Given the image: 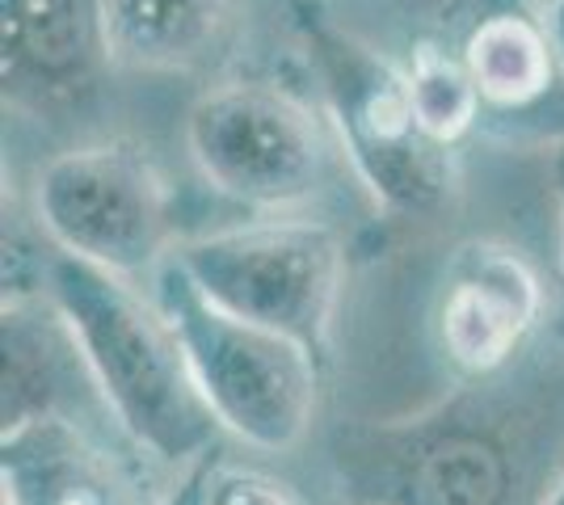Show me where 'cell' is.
Instances as JSON below:
<instances>
[{
    "instance_id": "obj_6",
    "label": "cell",
    "mask_w": 564,
    "mask_h": 505,
    "mask_svg": "<svg viewBox=\"0 0 564 505\" xmlns=\"http://www.w3.org/2000/svg\"><path fill=\"white\" fill-rule=\"evenodd\" d=\"M189 161L245 207L286 211L325 190L333 140L325 119L274 80H228L189 106Z\"/></svg>"
},
{
    "instance_id": "obj_5",
    "label": "cell",
    "mask_w": 564,
    "mask_h": 505,
    "mask_svg": "<svg viewBox=\"0 0 564 505\" xmlns=\"http://www.w3.org/2000/svg\"><path fill=\"white\" fill-rule=\"evenodd\" d=\"M173 262L219 308L295 337L325 362L346 283V244L333 228L312 219L232 228L177 244Z\"/></svg>"
},
{
    "instance_id": "obj_10",
    "label": "cell",
    "mask_w": 564,
    "mask_h": 505,
    "mask_svg": "<svg viewBox=\"0 0 564 505\" xmlns=\"http://www.w3.org/2000/svg\"><path fill=\"white\" fill-rule=\"evenodd\" d=\"M0 345H4V375H0V433H13L34 421L68 417L80 421L89 405H101L89 359L76 341L55 295H4L0 312Z\"/></svg>"
},
{
    "instance_id": "obj_20",
    "label": "cell",
    "mask_w": 564,
    "mask_h": 505,
    "mask_svg": "<svg viewBox=\"0 0 564 505\" xmlns=\"http://www.w3.org/2000/svg\"><path fill=\"white\" fill-rule=\"evenodd\" d=\"M350 505H371V502H350Z\"/></svg>"
},
{
    "instance_id": "obj_7",
    "label": "cell",
    "mask_w": 564,
    "mask_h": 505,
    "mask_svg": "<svg viewBox=\"0 0 564 505\" xmlns=\"http://www.w3.org/2000/svg\"><path fill=\"white\" fill-rule=\"evenodd\" d=\"M34 216L59 253L115 270L152 274L169 257L173 202L148 147L101 140L59 152L34 182Z\"/></svg>"
},
{
    "instance_id": "obj_3",
    "label": "cell",
    "mask_w": 564,
    "mask_h": 505,
    "mask_svg": "<svg viewBox=\"0 0 564 505\" xmlns=\"http://www.w3.org/2000/svg\"><path fill=\"white\" fill-rule=\"evenodd\" d=\"M156 299L182 333L194 380L219 426L258 451L300 447L316 417L321 359L295 337L219 308L173 253L156 270Z\"/></svg>"
},
{
    "instance_id": "obj_2",
    "label": "cell",
    "mask_w": 564,
    "mask_h": 505,
    "mask_svg": "<svg viewBox=\"0 0 564 505\" xmlns=\"http://www.w3.org/2000/svg\"><path fill=\"white\" fill-rule=\"evenodd\" d=\"M350 502L371 505H527V455L506 417L451 400L404 421L350 426L333 442Z\"/></svg>"
},
{
    "instance_id": "obj_14",
    "label": "cell",
    "mask_w": 564,
    "mask_h": 505,
    "mask_svg": "<svg viewBox=\"0 0 564 505\" xmlns=\"http://www.w3.org/2000/svg\"><path fill=\"white\" fill-rule=\"evenodd\" d=\"M404 76H409V94L417 106L422 131L438 147L451 152L476 127L480 110H485L464 51H451L434 39H422V43H413L409 59H404Z\"/></svg>"
},
{
    "instance_id": "obj_19",
    "label": "cell",
    "mask_w": 564,
    "mask_h": 505,
    "mask_svg": "<svg viewBox=\"0 0 564 505\" xmlns=\"http://www.w3.org/2000/svg\"><path fill=\"white\" fill-rule=\"evenodd\" d=\"M552 173H556V198H561V228H564V147H556Z\"/></svg>"
},
{
    "instance_id": "obj_11",
    "label": "cell",
    "mask_w": 564,
    "mask_h": 505,
    "mask_svg": "<svg viewBox=\"0 0 564 505\" xmlns=\"http://www.w3.org/2000/svg\"><path fill=\"white\" fill-rule=\"evenodd\" d=\"M0 505H143L135 481L80 421L0 433Z\"/></svg>"
},
{
    "instance_id": "obj_15",
    "label": "cell",
    "mask_w": 564,
    "mask_h": 505,
    "mask_svg": "<svg viewBox=\"0 0 564 505\" xmlns=\"http://www.w3.org/2000/svg\"><path fill=\"white\" fill-rule=\"evenodd\" d=\"M207 505H300V497L274 476H265V472L212 463V472H207Z\"/></svg>"
},
{
    "instance_id": "obj_9",
    "label": "cell",
    "mask_w": 564,
    "mask_h": 505,
    "mask_svg": "<svg viewBox=\"0 0 564 505\" xmlns=\"http://www.w3.org/2000/svg\"><path fill=\"white\" fill-rule=\"evenodd\" d=\"M101 68H115L101 0H0V80L13 110H72Z\"/></svg>"
},
{
    "instance_id": "obj_12",
    "label": "cell",
    "mask_w": 564,
    "mask_h": 505,
    "mask_svg": "<svg viewBox=\"0 0 564 505\" xmlns=\"http://www.w3.org/2000/svg\"><path fill=\"white\" fill-rule=\"evenodd\" d=\"M101 25L115 68L189 76L232 47L240 0H101Z\"/></svg>"
},
{
    "instance_id": "obj_17",
    "label": "cell",
    "mask_w": 564,
    "mask_h": 505,
    "mask_svg": "<svg viewBox=\"0 0 564 505\" xmlns=\"http://www.w3.org/2000/svg\"><path fill=\"white\" fill-rule=\"evenodd\" d=\"M535 18H540L543 34H547V47H552L556 68H561V76H564V0H540Z\"/></svg>"
},
{
    "instance_id": "obj_13",
    "label": "cell",
    "mask_w": 564,
    "mask_h": 505,
    "mask_svg": "<svg viewBox=\"0 0 564 505\" xmlns=\"http://www.w3.org/2000/svg\"><path fill=\"white\" fill-rule=\"evenodd\" d=\"M459 51L489 110L522 114L564 80L535 13H489L471 25Z\"/></svg>"
},
{
    "instance_id": "obj_8",
    "label": "cell",
    "mask_w": 564,
    "mask_h": 505,
    "mask_svg": "<svg viewBox=\"0 0 564 505\" xmlns=\"http://www.w3.org/2000/svg\"><path fill=\"white\" fill-rule=\"evenodd\" d=\"M543 320V283L518 249L464 244L447 265L434 304V341L464 380H494L527 350Z\"/></svg>"
},
{
    "instance_id": "obj_16",
    "label": "cell",
    "mask_w": 564,
    "mask_h": 505,
    "mask_svg": "<svg viewBox=\"0 0 564 505\" xmlns=\"http://www.w3.org/2000/svg\"><path fill=\"white\" fill-rule=\"evenodd\" d=\"M207 472H212V459L189 463V472L169 488L161 505H207Z\"/></svg>"
},
{
    "instance_id": "obj_4",
    "label": "cell",
    "mask_w": 564,
    "mask_h": 505,
    "mask_svg": "<svg viewBox=\"0 0 564 505\" xmlns=\"http://www.w3.org/2000/svg\"><path fill=\"white\" fill-rule=\"evenodd\" d=\"M295 25L337 144L346 147L362 186L400 216L438 207L451 190V161L447 147L422 131L404 64H392L383 51L333 25L312 0H295Z\"/></svg>"
},
{
    "instance_id": "obj_1",
    "label": "cell",
    "mask_w": 564,
    "mask_h": 505,
    "mask_svg": "<svg viewBox=\"0 0 564 505\" xmlns=\"http://www.w3.org/2000/svg\"><path fill=\"white\" fill-rule=\"evenodd\" d=\"M47 290L76 329L106 413L118 426L165 463L212 455L224 426L194 380L182 333L156 290L143 295L127 274L72 253L51 257Z\"/></svg>"
},
{
    "instance_id": "obj_18",
    "label": "cell",
    "mask_w": 564,
    "mask_h": 505,
    "mask_svg": "<svg viewBox=\"0 0 564 505\" xmlns=\"http://www.w3.org/2000/svg\"><path fill=\"white\" fill-rule=\"evenodd\" d=\"M540 505H564V468L552 476V484L543 488V497H540Z\"/></svg>"
}]
</instances>
